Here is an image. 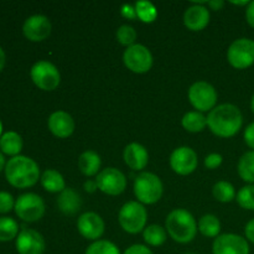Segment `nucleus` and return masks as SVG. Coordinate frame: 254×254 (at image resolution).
I'll use <instances>...</instances> for the list:
<instances>
[{
	"mask_svg": "<svg viewBox=\"0 0 254 254\" xmlns=\"http://www.w3.org/2000/svg\"><path fill=\"white\" fill-rule=\"evenodd\" d=\"M243 116L235 104L225 103L215 107L207 117V126L215 135L231 138L241 130Z\"/></svg>",
	"mask_w": 254,
	"mask_h": 254,
	"instance_id": "1",
	"label": "nucleus"
},
{
	"mask_svg": "<svg viewBox=\"0 0 254 254\" xmlns=\"http://www.w3.org/2000/svg\"><path fill=\"white\" fill-rule=\"evenodd\" d=\"M4 170L7 183L16 189L31 188L40 179L39 165L29 156L17 155L9 159Z\"/></svg>",
	"mask_w": 254,
	"mask_h": 254,
	"instance_id": "2",
	"label": "nucleus"
},
{
	"mask_svg": "<svg viewBox=\"0 0 254 254\" xmlns=\"http://www.w3.org/2000/svg\"><path fill=\"white\" fill-rule=\"evenodd\" d=\"M166 230L178 243H190L197 232V223L193 216L184 208H176L166 218Z\"/></svg>",
	"mask_w": 254,
	"mask_h": 254,
	"instance_id": "3",
	"label": "nucleus"
},
{
	"mask_svg": "<svg viewBox=\"0 0 254 254\" xmlns=\"http://www.w3.org/2000/svg\"><path fill=\"white\" fill-rule=\"evenodd\" d=\"M164 186L160 178L153 173H141L134 180V193L139 202L153 205L163 196Z\"/></svg>",
	"mask_w": 254,
	"mask_h": 254,
	"instance_id": "4",
	"label": "nucleus"
},
{
	"mask_svg": "<svg viewBox=\"0 0 254 254\" xmlns=\"http://www.w3.org/2000/svg\"><path fill=\"white\" fill-rule=\"evenodd\" d=\"M119 225L126 232L136 235L145 230L148 212L138 201H129L121 208L118 215Z\"/></svg>",
	"mask_w": 254,
	"mask_h": 254,
	"instance_id": "5",
	"label": "nucleus"
},
{
	"mask_svg": "<svg viewBox=\"0 0 254 254\" xmlns=\"http://www.w3.org/2000/svg\"><path fill=\"white\" fill-rule=\"evenodd\" d=\"M15 213L25 222H36L45 215V202L39 195L22 193L15 201Z\"/></svg>",
	"mask_w": 254,
	"mask_h": 254,
	"instance_id": "6",
	"label": "nucleus"
},
{
	"mask_svg": "<svg viewBox=\"0 0 254 254\" xmlns=\"http://www.w3.org/2000/svg\"><path fill=\"white\" fill-rule=\"evenodd\" d=\"M32 82L42 91H54L61 82L57 67L49 61H37L30 71Z\"/></svg>",
	"mask_w": 254,
	"mask_h": 254,
	"instance_id": "7",
	"label": "nucleus"
},
{
	"mask_svg": "<svg viewBox=\"0 0 254 254\" xmlns=\"http://www.w3.org/2000/svg\"><path fill=\"white\" fill-rule=\"evenodd\" d=\"M227 60L232 67L246 69L254 64V40L242 37L231 44L227 51Z\"/></svg>",
	"mask_w": 254,
	"mask_h": 254,
	"instance_id": "8",
	"label": "nucleus"
},
{
	"mask_svg": "<svg viewBox=\"0 0 254 254\" xmlns=\"http://www.w3.org/2000/svg\"><path fill=\"white\" fill-rule=\"evenodd\" d=\"M189 99L197 112L212 111L217 103V92L207 82H196L189 89Z\"/></svg>",
	"mask_w": 254,
	"mask_h": 254,
	"instance_id": "9",
	"label": "nucleus"
},
{
	"mask_svg": "<svg viewBox=\"0 0 254 254\" xmlns=\"http://www.w3.org/2000/svg\"><path fill=\"white\" fill-rule=\"evenodd\" d=\"M123 61L134 73H145L153 66V55L148 47L135 44L124 51Z\"/></svg>",
	"mask_w": 254,
	"mask_h": 254,
	"instance_id": "10",
	"label": "nucleus"
},
{
	"mask_svg": "<svg viewBox=\"0 0 254 254\" xmlns=\"http://www.w3.org/2000/svg\"><path fill=\"white\" fill-rule=\"evenodd\" d=\"M98 189L109 196H117L124 192L127 188V178L116 168L103 169L96 179Z\"/></svg>",
	"mask_w": 254,
	"mask_h": 254,
	"instance_id": "11",
	"label": "nucleus"
},
{
	"mask_svg": "<svg viewBox=\"0 0 254 254\" xmlns=\"http://www.w3.org/2000/svg\"><path fill=\"white\" fill-rule=\"evenodd\" d=\"M212 254H250V245L242 236L226 233L215 240Z\"/></svg>",
	"mask_w": 254,
	"mask_h": 254,
	"instance_id": "12",
	"label": "nucleus"
},
{
	"mask_svg": "<svg viewBox=\"0 0 254 254\" xmlns=\"http://www.w3.org/2000/svg\"><path fill=\"white\" fill-rule=\"evenodd\" d=\"M197 154L189 146L175 149L170 156L171 169L179 175H189L197 168Z\"/></svg>",
	"mask_w": 254,
	"mask_h": 254,
	"instance_id": "13",
	"label": "nucleus"
},
{
	"mask_svg": "<svg viewBox=\"0 0 254 254\" xmlns=\"http://www.w3.org/2000/svg\"><path fill=\"white\" fill-rule=\"evenodd\" d=\"M51 22L45 15H32L25 20L22 32L25 37L32 42H40L47 39L51 34Z\"/></svg>",
	"mask_w": 254,
	"mask_h": 254,
	"instance_id": "14",
	"label": "nucleus"
},
{
	"mask_svg": "<svg viewBox=\"0 0 254 254\" xmlns=\"http://www.w3.org/2000/svg\"><path fill=\"white\" fill-rule=\"evenodd\" d=\"M16 250L19 254H44L46 243L41 233L24 228L16 237Z\"/></svg>",
	"mask_w": 254,
	"mask_h": 254,
	"instance_id": "15",
	"label": "nucleus"
},
{
	"mask_svg": "<svg viewBox=\"0 0 254 254\" xmlns=\"http://www.w3.org/2000/svg\"><path fill=\"white\" fill-rule=\"evenodd\" d=\"M77 228L82 237L89 241H98L104 233V221L96 212H86L79 216Z\"/></svg>",
	"mask_w": 254,
	"mask_h": 254,
	"instance_id": "16",
	"label": "nucleus"
},
{
	"mask_svg": "<svg viewBox=\"0 0 254 254\" xmlns=\"http://www.w3.org/2000/svg\"><path fill=\"white\" fill-rule=\"evenodd\" d=\"M210 22V11L203 4L195 2L184 14V24L191 31H201Z\"/></svg>",
	"mask_w": 254,
	"mask_h": 254,
	"instance_id": "17",
	"label": "nucleus"
},
{
	"mask_svg": "<svg viewBox=\"0 0 254 254\" xmlns=\"http://www.w3.org/2000/svg\"><path fill=\"white\" fill-rule=\"evenodd\" d=\"M49 129L55 136L68 138L74 130V121L67 112L57 111L49 118Z\"/></svg>",
	"mask_w": 254,
	"mask_h": 254,
	"instance_id": "18",
	"label": "nucleus"
},
{
	"mask_svg": "<svg viewBox=\"0 0 254 254\" xmlns=\"http://www.w3.org/2000/svg\"><path fill=\"white\" fill-rule=\"evenodd\" d=\"M124 161L131 170H143L149 161L148 150L139 143H130L124 149Z\"/></svg>",
	"mask_w": 254,
	"mask_h": 254,
	"instance_id": "19",
	"label": "nucleus"
},
{
	"mask_svg": "<svg viewBox=\"0 0 254 254\" xmlns=\"http://www.w3.org/2000/svg\"><path fill=\"white\" fill-rule=\"evenodd\" d=\"M57 205L62 213H64L66 216H73L81 210L82 198L79 193L76 192L73 189H64L62 192H60Z\"/></svg>",
	"mask_w": 254,
	"mask_h": 254,
	"instance_id": "20",
	"label": "nucleus"
},
{
	"mask_svg": "<svg viewBox=\"0 0 254 254\" xmlns=\"http://www.w3.org/2000/svg\"><path fill=\"white\" fill-rule=\"evenodd\" d=\"M101 156L93 150H87L81 154L78 159V168L86 176H94L101 169Z\"/></svg>",
	"mask_w": 254,
	"mask_h": 254,
	"instance_id": "21",
	"label": "nucleus"
},
{
	"mask_svg": "<svg viewBox=\"0 0 254 254\" xmlns=\"http://www.w3.org/2000/svg\"><path fill=\"white\" fill-rule=\"evenodd\" d=\"M22 149V139L16 131H6L0 138V150L2 154L14 156L19 155Z\"/></svg>",
	"mask_w": 254,
	"mask_h": 254,
	"instance_id": "22",
	"label": "nucleus"
},
{
	"mask_svg": "<svg viewBox=\"0 0 254 254\" xmlns=\"http://www.w3.org/2000/svg\"><path fill=\"white\" fill-rule=\"evenodd\" d=\"M41 185L49 192H62L66 189L64 179L61 174L54 169H47L41 175Z\"/></svg>",
	"mask_w": 254,
	"mask_h": 254,
	"instance_id": "23",
	"label": "nucleus"
},
{
	"mask_svg": "<svg viewBox=\"0 0 254 254\" xmlns=\"http://www.w3.org/2000/svg\"><path fill=\"white\" fill-rule=\"evenodd\" d=\"M184 128L190 133H200L207 126V118L201 112H188L181 121Z\"/></svg>",
	"mask_w": 254,
	"mask_h": 254,
	"instance_id": "24",
	"label": "nucleus"
},
{
	"mask_svg": "<svg viewBox=\"0 0 254 254\" xmlns=\"http://www.w3.org/2000/svg\"><path fill=\"white\" fill-rule=\"evenodd\" d=\"M238 175L243 181L254 185V150L247 151L241 156L238 161Z\"/></svg>",
	"mask_w": 254,
	"mask_h": 254,
	"instance_id": "25",
	"label": "nucleus"
},
{
	"mask_svg": "<svg viewBox=\"0 0 254 254\" xmlns=\"http://www.w3.org/2000/svg\"><path fill=\"white\" fill-rule=\"evenodd\" d=\"M198 231L202 233L205 237L213 238L218 237V233L221 231L220 220L215 215H205L198 221Z\"/></svg>",
	"mask_w": 254,
	"mask_h": 254,
	"instance_id": "26",
	"label": "nucleus"
},
{
	"mask_svg": "<svg viewBox=\"0 0 254 254\" xmlns=\"http://www.w3.org/2000/svg\"><path fill=\"white\" fill-rule=\"evenodd\" d=\"M143 238L145 243L153 247H159L166 241V231L159 225H150L144 230Z\"/></svg>",
	"mask_w": 254,
	"mask_h": 254,
	"instance_id": "27",
	"label": "nucleus"
},
{
	"mask_svg": "<svg viewBox=\"0 0 254 254\" xmlns=\"http://www.w3.org/2000/svg\"><path fill=\"white\" fill-rule=\"evenodd\" d=\"M213 197L220 202H231L236 198V190L228 181H218L212 189Z\"/></svg>",
	"mask_w": 254,
	"mask_h": 254,
	"instance_id": "28",
	"label": "nucleus"
},
{
	"mask_svg": "<svg viewBox=\"0 0 254 254\" xmlns=\"http://www.w3.org/2000/svg\"><path fill=\"white\" fill-rule=\"evenodd\" d=\"M19 235V226L11 217H0V242H9Z\"/></svg>",
	"mask_w": 254,
	"mask_h": 254,
	"instance_id": "29",
	"label": "nucleus"
},
{
	"mask_svg": "<svg viewBox=\"0 0 254 254\" xmlns=\"http://www.w3.org/2000/svg\"><path fill=\"white\" fill-rule=\"evenodd\" d=\"M135 10L138 19H140L143 22H146V24L153 22L158 16V10H156L155 5L150 1H145V0L136 2Z\"/></svg>",
	"mask_w": 254,
	"mask_h": 254,
	"instance_id": "30",
	"label": "nucleus"
},
{
	"mask_svg": "<svg viewBox=\"0 0 254 254\" xmlns=\"http://www.w3.org/2000/svg\"><path fill=\"white\" fill-rule=\"evenodd\" d=\"M84 254H121V251L113 242L98 240L87 248Z\"/></svg>",
	"mask_w": 254,
	"mask_h": 254,
	"instance_id": "31",
	"label": "nucleus"
},
{
	"mask_svg": "<svg viewBox=\"0 0 254 254\" xmlns=\"http://www.w3.org/2000/svg\"><path fill=\"white\" fill-rule=\"evenodd\" d=\"M237 202L245 210L254 211V185L243 186L237 192Z\"/></svg>",
	"mask_w": 254,
	"mask_h": 254,
	"instance_id": "32",
	"label": "nucleus"
},
{
	"mask_svg": "<svg viewBox=\"0 0 254 254\" xmlns=\"http://www.w3.org/2000/svg\"><path fill=\"white\" fill-rule=\"evenodd\" d=\"M117 40H118L119 44L124 45V46H133V45H135L136 31L134 30L133 26L122 25V26L117 30Z\"/></svg>",
	"mask_w": 254,
	"mask_h": 254,
	"instance_id": "33",
	"label": "nucleus"
},
{
	"mask_svg": "<svg viewBox=\"0 0 254 254\" xmlns=\"http://www.w3.org/2000/svg\"><path fill=\"white\" fill-rule=\"evenodd\" d=\"M15 207L14 197L6 191H0V213H7Z\"/></svg>",
	"mask_w": 254,
	"mask_h": 254,
	"instance_id": "34",
	"label": "nucleus"
},
{
	"mask_svg": "<svg viewBox=\"0 0 254 254\" xmlns=\"http://www.w3.org/2000/svg\"><path fill=\"white\" fill-rule=\"evenodd\" d=\"M222 155L217 153H212L210 155L206 156L205 159V166L210 170H213V169H217L218 166L222 164Z\"/></svg>",
	"mask_w": 254,
	"mask_h": 254,
	"instance_id": "35",
	"label": "nucleus"
},
{
	"mask_svg": "<svg viewBox=\"0 0 254 254\" xmlns=\"http://www.w3.org/2000/svg\"><path fill=\"white\" fill-rule=\"evenodd\" d=\"M121 14L122 16L126 17V19L128 20H135L136 17H138L135 6H133V5L130 4H124L123 6L121 7Z\"/></svg>",
	"mask_w": 254,
	"mask_h": 254,
	"instance_id": "36",
	"label": "nucleus"
},
{
	"mask_svg": "<svg viewBox=\"0 0 254 254\" xmlns=\"http://www.w3.org/2000/svg\"><path fill=\"white\" fill-rule=\"evenodd\" d=\"M124 254H153V252L144 245H133L126 250Z\"/></svg>",
	"mask_w": 254,
	"mask_h": 254,
	"instance_id": "37",
	"label": "nucleus"
},
{
	"mask_svg": "<svg viewBox=\"0 0 254 254\" xmlns=\"http://www.w3.org/2000/svg\"><path fill=\"white\" fill-rule=\"evenodd\" d=\"M245 141L252 150H254V122L246 128L245 130Z\"/></svg>",
	"mask_w": 254,
	"mask_h": 254,
	"instance_id": "38",
	"label": "nucleus"
},
{
	"mask_svg": "<svg viewBox=\"0 0 254 254\" xmlns=\"http://www.w3.org/2000/svg\"><path fill=\"white\" fill-rule=\"evenodd\" d=\"M246 19H247L248 25L254 29V0L248 4L247 10H246Z\"/></svg>",
	"mask_w": 254,
	"mask_h": 254,
	"instance_id": "39",
	"label": "nucleus"
},
{
	"mask_svg": "<svg viewBox=\"0 0 254 254\" xmlns=\"http://www.w3.org/2000/svg\"><path fill=\"white\" fill-rule=\"evenodd\" d=\"M245 233H246V238H247V241H250L251 243H253L254 245V218L246 225Z\"/></svg>",
	"mask_w": 254,
	"mask_h": 254,
	"instance_id": "40",
	"label": "nucleus"
},
{
	"mask_svg": "<svg viewBox=\"0 0 254 254\" xmlns=\"http://www.w3.org/2000/svg\"><path fill=\"white\" fill-rule=\"evenodd\" d=\"M83 188L88 193H93V192H96L97 189H98V185H97V181L87 180L86 183H84Z\"/></svg>",
	"mask_w": 254,
	"mask_h": 254,
	"instance_id": "41",
	"label": "nucleus"
},
{
	"mask_svg": "<svg viewBox=\"0 0 254 254\" xmlns=\"http://www.w3.org/2000/svg\"><path fill=\"white\" fill-rule=\"evenodd\" d=\"M207 5L211 9L215 10V11H218V10H221L223 7L225 1H222V0H211V1H207Z\"/></svg>",
	"mask_w": 254,
	"mask_h": 254,
	"instance_id": "42",
	"label": "nucleus"
},
{
	"mask_svg": "<svg viewBox=\"0 0 254 254\" xmlns=\"http://www.w3.org/2000/svg\"><path fill=\"white\" fill-rule=\"evenodd\" d=\"M5 60H6V56H5V52H4V50H2L1 47H0V72H1V69L4 68Z\"/></svg>",
	"mask_w": 254,
	"mask_h": 254,
	"instance_id": "43",
	"label": "nucleus"
},
{
	"mask_svg": "<svg viewBox=\"0 0 254 254\" xmlns=\"http://www.w3.org/2000/svg\"><path fill=\"white\" fill-rule=\"evenodd\" d=\"M231 4L238 5V6H248L250 1L248 0H245V1H231Z\"/></svg>",
	"mask_w": 254,
	"mask_h": 254,
	"instance_id": "44",
	"label": "nucleus"
},
{
	"mask_svg": "<svg viewBox=\"0 0 254 254\" xmlns=\"http://www.w3.org/2000/svg\"><path fill=\"white\" fill-rule=\"evenodd\" d=\"M5 159H4V155H2V153L0 151V171L2 170V169H5Z\"/></svg>",
	"mask_w": 254,
	"mask_h": 254,
	"instance_id": "45",
	"label": "nucleus"
},
{
	"mask_svg": "<svg viewBox=\"0 0 254 254\" xmlns=\"http://www.w3.org/2000/svg\"><path fill=\"white\" fill-rule=\"evenodd\" d=\"M251 109H252V112L254 113V94H253L252 99H251Z\"/></svg>",
	"mask_w": 254,
	"mask_h": 254,
	"instance_id": "46",
	"label": "nucleus"
},
{
	"mask_svg": "<svg viewBox=\"0 0 254 254\" xmlns=\"http://www.w3.org/2000/svg\"><path fill=\"white\" fill-rule=\"evenodd\" d=\"M1 135H2V123L0 122V138H1Z\"/></svg>",
	"mask_w": 254,
	"mask_h": 254,
	"instance_id": "47",
	"label": "nucleus"
},
{
	"mask_svg": "<svg viewBox=\"0 0 254 254\" xmlns=\"http://www.w3.org/2000/svg\"><path fill=\"white\" fill-rule=\"evenodd\" d=\"M185 254H193V253H185Z\"/></svg>",
	"mask_w": 254,
	"mask_h": 254,
	"instance_id": "48",
	"label": "nucleus"
}]
</instances>
